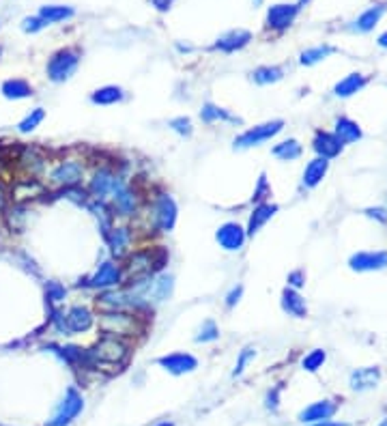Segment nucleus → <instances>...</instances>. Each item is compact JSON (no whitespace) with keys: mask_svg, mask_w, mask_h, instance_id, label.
Here are the masks:
<instances>
[{"mask_svg":"<svg viewBox=\"0 0 387 426\" xmlns=\"http://www.w3.org/2000/svg\"><path fill=\"white\" fill-rule=\"evenodd\" d=\"M171 260V254L163 246H149L140 250H132L121 263L123 276H125V287H136L140 282H146L155 274H161L166 265Z\"/></svg>","mask_w":387,"mask_h":426,"instance_id":"1","label":"nucleus"},{"mask_svg":"<svg viewBox=\"0 0 387 426\" xmlns=\"http://www.w3.org/2000/svg\"><path fill=\"white\" fill-rule=\"evenodd\" d=\"M132 355V340L101 334L99 340L86 349V370H121Z\"/></svg>","mask_w":387,"mask_h":426,"instance_id":"2","label":"nucleus"},{"mask_svg":"<svg viewBox=\"0 0 387 426\" xmlns=\"http://www.w3.org/2000/svg\"><path fill=\"white\" fill-rule=\"evenodd\" d=\"M149 318L134 312H101L97 316V328L101 334L119 336L125 340L138 338L146 332Z\"/></svg>","mask_w":387,"mask_h":426,"instance_id":"3","label":"nucleus"},{"mask_svg":"<svg viewBox=\"0 0 387 426\" xmlns=\"http://www.w3.org/2000/svg\"><path fill=\"white\" fill-rule=\"evenodd\" d=\"M149 231L151 233H173L179 218V207L168 192H157L149 200Z\"/></svg>","mask_w":387,"mask_h":426,"instance_id":"4","label":"nucleus"},{"mask_svg":"<svg viewBox=\"0 0 387 426\" xmlns=\"http://www.w3.org/2000/svg\"><path fill=\"white\" fill-rule=\"evenodd\" d=\"M125 185H127V179L112 164L95 166L86 179V192L91 194V198H99V200H110Z\"/></svg>","mask_w":387,"mask_h":426,"instance_id":"5","label":"nucleus"},{"mask_svg":"<svg viewBox=\"0 0 387 426\" xmlns=\"http://www.w3.org/2000/svg\"><path fill=\"white\" fill-rule=\"evenodd\" d=\"M86 181V164L78 157H63L47 171V185L52 190H69L80 188Z\"/></svg>","mask_w":387,"mask_h":426,"instance_id":"6","label":"nucleus"},{"mask_svg":"<svg viewBox=\"0 0 387 426\" xmlns=\"http://www.w3.org/2000/svg\"><path fill=\"white\" fill-rule=\"evenodd\" d=\"M80 61H82V52L78 47H61V50H57L47 59V65H45L47 80L54 82V84L69 82L76 76V71L80 67Z\"/></svg>","mask_w":387,"mask_h":426,"instance_id":"7","label":"nucleus"},{"mask_svg":"<svg viewBox=\"0 0 387 426\" xmlns=\"http://www.w3.org/2000/svg\"><path fill=\"white\" fill-rule=\"evenodd\" d=\"M125 284V276H123V267L121 263L112 260V258H105L101 260L95 272L78 287H84V289H91V291H110V289H119Z\"/></svg>","mask_w":387,"mask_h":426,"instance_id":"8","label":"nucleus"},{"mask_svg":"<svg viewBox=\"0 0 387 426\" xmlns=\"http://www.w3.org/2000/svg\"><path fill=\"white\" fill-rule=\"evenodd\" d=\"M282 129H284V121H282V119H273V121H267V123L248 127L246 132H241V134L233 140V146H235L237 151H246V149L260 146V144L273 140L275 136H280Z\"/></svg>","mask_w":387,"mask_h":426,"instance_id":"9","label":"nucleus"},{"mask_svg":"<svg viewBox=\"0 0 387 426\" xmlns=\"http://www.w3.org/2000/svg\"><path fill=\"white\" fill-rule=\"evenodd\" d=\"M105 243L110 250V258L121 263L132 250H134V241H136V229L127 226V224H112L105 233Z\"/></svg>","mask_w":387,"mask_h":426,"instance_id":"10","label":"nucleus"},{"mask_svg":"<svg viewBox=\"0 0 387 426\" xmlns=\"http://www.w3.org/2000/svg\"><path fill=\"white\" fill-rule=\"evenodd\" d=\"M84 411V396L76 388H67L63 401L54 409L45 426H69Z\"/></svg>","mask_w":387,"mask_h":426,"instance_id":"11","label":"nucleus"},{"mask_svg":"<svg viewBox=\"0 0 387 426\" xmlns=\"http://www.w3.org/2000/svg\"><path fill=\"white\" fill-rule=\"evenodd\" d=\"M108 202H110V207H112L115 218H123V220L140 216V209H142V196L129 183L123 190H119Z\"/></svg>","mask_w":387,"mask_h":426,"instance_id":"12","label":"nucleus"},{"mask_svg":"<svg viewBox=\"0 0 387 426\" xmlns=\"http://www.w3.org/2000/svg\"><path fill=\"white\" fill-rule=\"evenodd\" d=\"M215 241L224 252H239V250L246 248V241H248L246 226H241L239 222L219 224L217 231H215Z\"/></svg>","mask_w":387,"mask_h":426,"instance_id":"13","label":"nucleus"},{"mask_svg":"<svg viewBox=\"0 0 387 426\" xmlns=\"http://www.w3.org/2000/svg\"><path fill=\"white\" fill-rule=\"evenodd\" d=\"M301 7L299 5H289V3H278V5H271L267 9V18H265V26L269 30L275 33H282L287 28L293 26V22L297 20Z\"/></svg>","mask_w":387,"mask_h":426,"instance_id":"14","label":"nucleus"},{"mask_svg":"<svg viewBox=\"0 0 387 426\" xmlns=\"http://www.w3.org/2000/svg\"><path fill=\"white\" fill-rule=\"evenodd\" d=\"M65 321H67V330L69 334H84L88 332L95 323H97V314L93 312L91 306L84 304H74L65 310Z\"/></svg>","mask_w":387,"mask_h":426,"instance_id":"15","label":"nucleus"},{"mask_svg":"<svg viewBox=\"0 0 387 426\" xmlns=\"http://www.w3.org/2000/svg\"><path fill=\"white\" fill-rule=\"evenodd\" d=\"M349 267L357 274H368V272H381L387 267V252L385 250H364L355 252L349 258Z\"/></svg>","mask_w":387,"mask_h":426,"instance_id":"16","label":"nucleus"},{"mask_svg":"<svg viewBox=\"0 0 387 426\" xmlns=\"http://www.w3.org/2000/svg\"><path fill=\"white\" fill-rule=\"evenodd\" d=\"M157 364L168 370L171 375H190V372H194L198 368V359L192 355V353H185V351H175V353H168V355H161L157 357Z\"/></svg>","mask_w":387,"mask_h":426,"instance_id":"17","label":"nucleus"},{"mask_svg":"<svg viewBox=\"0 0 387 426\" xmlns=\"http://www.w3.org/2000/svg\"><path fill=\"white\" fill-rule=\"evenodd\" d=\"M18 166L28 179H35L37 175H41L47 168V159L35 146H20Z\"/></svg>","mask_w":387,"mask_h":426,"instance_id":"18","label":"nucleus"},{"mask_svg":"<svg viewBox=\"0 0 387 426\" xmlns=\"http://www.w3.org/2000/svg\"><path fill=\"white\" fill-rule=\"evenodd\" d=\"M252 41V33L246 28H233L224 35H219L213 43V50L217 52H224V54H233V52L243 50L246 45H250Z\"/></svg>","mask_w":387,"mask_h":426,"instance_id":"19","label":"nucleus"},{"mask_svg":"<svg viewBox=\"0 0 387 426\" xmlns=\"http://www.w3.org/2000/svg\"><path fill=\"white\" fill-rule=\"evenodd\" d=\"M200 121L204 125H215V123H226V125H243V119L229 113L226 108H222V105H217L213 101H204L202 108L198 113Z\"/></svg>","mask_w":387,"mask_h":426,"instance_id":"20","label":"nucleus"},{"mask_svg":"<svg viewBox=\"0 0 387 426\" xmlns=\"http://www.w3.org/2000/svg\"><path fill=\"white\" fill-rule=\"evenodd\" d=\"M278 211H280V207L275 205V202H269V200H267V202H260V205H254V209H252V213H250V218H248V224H246L248 239L254 237Z\"/></svg>","mask_w":387,"mask_h":426,"instance_id":"21","label":"nucleus"},{"mask_svg":"<svg viewBox=\"0 0 387 426\" xmlns=\"http://www.w3.org/2000/svg\"><path fill=\"white\" fill-rule=\"evenodd\" d=\"M312 149L316 153V157H325V159H334L342 153V142L334 136V132H325L318 129L312 138Z\"/></svg>","mask_w":387,"mask_h":426,"instance_id":"22","label":"nucleus"},{"mask_svg":"<svg viewBox=\"0 0 387 426\" xmlns=\"http://www.w3.org/2000/svg\"><path fill=\"white\" fill-rule=\"evenodd\" d=\"M379 381H381V370L376 366L357 368L351 372V377H349V386L355 392H368V390L376 388Z\"/></svg>","mask_w":387,"mask_h":426,"instance_id":"23","label":"nucleus"},{"mask_svg":"<svg viewBox=\"0 0 387 426\" xmlns=\"http://www.w3.org/2000/svg\"><path fill=\"white\" fill-rule=\"evenodd\" d=\"M329 173V159L325 157H314L312 162L306 164L304 175H301V188L306 190H314Z\"/></svg>","mask_w":387,"mask_h":426,"instance_id":"24","label":"nucleus"},{"mask_svg":"<svg viewBox=\"0 0 387 426\" xmlns=\"http://www.w3.org/2000/svg\"><path fill=\"white\" fill-rule=\"evenodd\" d=\"M338 411V405L331 403V401H318V403H312L310 407H306L301 413H299V422L304 424H316V422H325V420H331Z\"/></svg>","mask_w":387,"mask_h":426,"instance_id":"25","label":"nucleus"},{"mask_svg":"<svg viewBox=\"0 0 387 426\" xmlns=\"http://www.w3.org/2000/svg\"><path fill=\"white\" fill-rule=\"evenodd\" d=\"M280 306H282V310H284L289 316H293V318H306V316H308V304H306L304 295H301L299 291L291 289V287H287V289L282 291Z\"/></svg>","mask_w":387,"mask_h":426,"instance_id":"26","label":"nucleus"},{"mask_svg":"<svg viewBox=\"0 0 387 426\" xmlns=\"http://www.w3.org/2000/svg\"><path fill=\"white\" fill-rule=\"evenodd\" d=\"M334 136H336V138L342 142V146H345V144H353V142L362 140L364 132H362V127H359L353 119H349V117H338V119L334 121Z\"/></svg>","mask_w":387,"mask_h":426,"instance_id":"27","label":"nucleus"},{"mask_svg":"<svg viewBox=\"0 0 387 426\" xmlns=\"http://www.w3.org/2000/svg\"><path fill=\"white\" fill-rule=\"evenodd\" d=\"M383 13H385V7H383V5H372V7H370V9H366L362 16H357V20H353L349 28H351L353 33L366 35V33L374 30V26L381 22Z\"/></svg>","mask_w":387,"mask_h":426,"instance_id":"28","label":"nucleus"},{"mask_svg":"<svg viewBox=\"0 0 387 426\" xmlns=\"http://www.w3.org/2000/svg\"><path fill=\"white\" fill-rule=\"evenodd\" d=\"M0 93H3V97L9 99V101H22V99H28V97L35 95L33 86L26 80H22V78H9V80H5L3 84H0Z\"/></svg>","mask_w":387,"mask_h":426,"instance_id":"29","label":"nucleus"},{"mask_svg":"<svg viewBox=\"0 0 387 426\" xmlns=\"http://www.w3.org/2000/svg\"><path fill=\"white\" fill-rule=\"evenodd\" d=\"M91 103L95 105H117L125 99V91L117 84H105L91 93Z\"/></svg>","mask_w":387,"mask_h":426,"instance_id":"30","label":"nucleus"},{"mask_svg":"<svg viewBox=\"0 0 387 426\" xmlns=\"http://www.w3.org/2000/svg\"><path fill=\"white\" fill-rule=\"evenodd\" d=\"M366 84H368V76L355 71V74H349L347 78H342L340 82H336L334 95L340 99H347V97H353L355 93H359Z\"/></svg>","mask_w":387,"mask_h":426,"instance_id":"31","label":"nucleus"},{"mask_svg":"<svg viewBox=\"0 0 387 426\" xmlns=\"http://www.w3.org/2000/svg\"><path fill=\"white\" fill-rule=\"evenodd\" d=\"M250 78L258 86H269V84H275L284 78V69L280 65H260L250 74Z\"/></svg>","mask_w":387,"mask_h":426,"instance_id":"32","label":"nucleus"},{"mask_svg":"<svg viewBox=\"0 0 387 426\" xmlns=\"http://www.w3.org/2000/svg\"><path fill=\"white\" fill-rule=\"evenodd\" d=\"M301 153H304V146L295 138L282 140L278 144H273V149H271V155L278 157L280 162H295V159L301 157Z\"/></svg>","mask_w":387,"mask_h":426,"instance_id":"33","label":"nucleus"},{"mask_svg":"<svg viewBox=\"0 0 387 426\" xmlns=\"http://www.w3.org/2000/svg\"><path fill=\"white\" fill-rule=\"evenodd\" d=\"M334 52H336V47H334V45H327V43L308 47V50H304L301 54H299V65H301V67L318 65L320 61H325V59H329L331 54H334Z\"/></svg>","mask_w":387,"mask_h":426,"instance_id":"34","label":"nucleus"},{"mask_svg":"<svg viewBox=\"0 0 387 426\" xmlns=\"http://www.w3.org/2000/svg\"><path fill=\"white\" fill-rule=\"evenodd\" d=\"M37 16L43 18L47 24H59V22L71 20L76 16V9L67 5H43Z\"/></svg>","mask_w":387,"mask_h":426,"instance_id":"35","label":"nucleus"},{"mask_svg":"<svg viewBox=\"0 0 387 426\" xmlns=\"http://www.w3.org/2000/svg\"><path fill=\"white\" fill-rule=\"evenodd\" d=\"M45 119V110L41 108V105H37V108H33L20 123H18V132L20 134H33Z\"/></svg>","mask_w":387,"mask_h":426,"instance_id":"36","label":"nucleus"},{"mask_svg":"<svg viewBox=\"0 0 387 426\" xmlns=\"http://www.w3.org/2000/svg\"><path fill=\"white\" fill-rule=\"evenodd\" d=\"M194 340H196L198 345H207V342L219 340V328H217V323L213 321V318H207V321H202V326L198 328Z\"/></svg>","mask_w":387,"mask_h":426,"instance_id":"37","label":"nucleus"},{"mask_svg":"<svg viewBox=\"0 0 387 426\" xmlns=\"http://www.w3.org/2000/svg\"><path fill=\"white\" fill-rule=\"evenodd\" d=\"M45 299L50 306H59L67 299V287L57 282V280H50L45 284Z\"/></svg>","mask_w":387,"mask_h":426,"instance_id":"38","label":"nucleus"},{"mask_svg":"<svg viewBox=\"0 0 387 426\" xmlns=\"http://www.w3.org/2000/svg\"><path fill=\"white\" fill-rule=\"evenodd\" d=\"M50 326L59 336H71L67 330V321H65V308L50 306Z\"/></svg>","mask_w":387,"mask_h":426,"instance_id":"39","label":"nucleus"},{"mask_svg":"<svg viewBox=\"0 0 387 426\" xmlns=\"http://www.w3.org/2000/svg\"><path fill=\"white\" fill-rule=\"evenodd\" d=\"M325 359H327V351H325V349H312V351L301 359V368H304L306 372H316L318 368H323Z\"/></svg>","mask_w":387,"mask_h":426,"instance_id":"40","label":"nucleus"},{"mask_svg":"<svg viewBox=\"0 0 387 426\" xmlns=\"http://www.w3.org/2000/svg\"><path fill=\"white\" fill-rule=\"evenodd\" d=\"M254 357H256V349L252 345L243 347L239 351V355H237V364L233 368V377H241L243 372H246V368L250 366V362H254Z\"/></svg>","mask_w":387,"mask_h":426,"instance_id":"41","label":"nucleus"},{"mask_svg":"<svg viewBox=\"0 0 387 426\" xmlns=\"http://www.w3.org/2000/svg\"><path fill=\"white\" fill-rule=\"evenodd\" d=\"M168 127L181 138H190L194 134V123H192L190 117H175V119L168 121Z\"/></svg>","mask_w":387,"mask_h":426,"instance_id":"42","label":"nucleus"},{"mask_svg":"<svg viewBox=\"0 0 387 426\" xmlns=\"http://www.w3.org/2000/svg\"><path fill=\"white\" fill-rule=\"evenodd\" d=\"M271 196V185L267 181V175L262 173L256 181V188H254V194H252V205H260V202H267Z\"/></svg>","mask_w":387,"mask_h":426,"instance_id":"43","label":"nucleus"},{"mask_svg":"<svg viewBox=\"0 0 387 426\" xmlns=\"http://www.w3.org/2000/svg\"><path fill=\"white\" fill-rule=\"evenodd\" d=\"M50 24L43 20V18H39V16H28V18H24L22 20V30L24 33H28V35H35V33H41L43 28H47Z\"/></svg>","mask_w":387,"mask_h":426,"instance_id":"44","label":"nucleus"},{"mask_svg":"<svg viewBox=\"0 0 387 426\" xmlns=\"http://www.w3.org/2000/svg\"><path fill=\"white\" fill-rule=\"evenodd\" d=\"M241 297H243V284H235V287L224 295V306H226L229 310H233V308L241 301Z\"/></svg>","mask_w":387,"mask_h":426,"instance_id":"45","label":"nucleus"},{"mask_svg":"<svg viewBox=\"0 0 387 426\" xmlns=\"http://www.w3.org/2000/svg\"><path fill=\"white\" fill-rule=\"evenodd\" d=\"M287 282H289V287L295 289V291L304 289V287H306V272H304V270H295V272H291L289 278H287Z\"/></svg>","mask_w":387,"mask_h":426,"instance_id":"46","label":"nucleus"},{"mask_svg":"<svg viewBox=\"0 0 387 426\" xmlns=\"http://www.w3.org/2000/svg\"><path fill=\"white\" fill-rule=\"evenodd\" d=\"M364 213H366V216H368L370 220H376V222H381V224H387V211H385L383 207H368Z\"/></svg>","mask_w":387,"mask_h":426,"instance_id":"47","label":"nucleus"},{"mask_svg":"<svg viewBox=\"0 0 387 426\" xmlns=\"http://www.w3.org/2000/svg\"><path fill=\"white\" fill-rule=\"evenodd\" d=\"M278 398H280V388L269 390L267 396H265V407L271 409V411H275V409H278Z\"/></svg>","mask_w":387,"mask_h":426,"instance_id":"48","label":"nucleus"},{"mask_svg":"<svg viewBox=\"0 0 387 426\" xmlns=\"http://www.w3.org/2000/svg\"><path fill=\"white\" fill-rule=\"evenodd\" d=\"M151 5H153L159 13H166V11H171V9H173L175 0H151Z\"/></svg>","mask_w":387,"mask_h":426,"instance_id":"49","label":"nucleus"},{"mask_svg":"<svg viewBox=\"0 0 387 426\" xmlns=\"http://www.w3.org/2000/svg\"><path fill=\"white\" fill-rule=\"evenodd\" d=\"M308 426H349V424H342V422H331V420H325V422H316V424H308Z\"/></svg>","mask_w":387,"mask_h":426,"instance_id":"50","label":"nucleus"},{"mask_svg":"<svg viewBox=\"0 0 387 426\" xmlns=\"http://www.w3.org/2000/svg\"><path fill=\"white\" fill-rule=\"evenodd\" d=\"M177 50L181 52V54H190V52H194V47H192V45H187V43H181V41L177 43Z\"/></svg>","mask_w":387,"mask_h":426,"instance_id":"51","label":"nucleus"},{"mask_svg":"<svg viewBox=\"0 0 387 426\" xmlns=\"http://www.w3.org/2000/svg\"><path fill=\"white\" fill-rule=\"evenodd\" d=\"M376 43H379V47H387V33H383V35H379V39H376Z\"/></svg>","mask_w":387,"mask_h":426,"instance_id":"52","label":"nucleus"},{"mask_svg":"<svg viewBox=\"0 0 387 426\" xmlns=\"http://www.w3.org/2000/svg\"><path fill=\"white\" fill-rule=\"evenodd\" d=\"M153 426H175V422H168V420H163V422H157V424H153Z\"/></svg>","mask_w":387,"mask_h":426,"instance_id":"53","label":"nucleus"},{"mask_svg":"<svg viewBox=\"0 0 387 426\" xmlns=\"http://www.w3.org/2000/svg\"><path fill=\"white\" fill-rule=\"evenodd\" d=\"M379 426H387V418H385V420H383V422H381Z\"/></svg>","mask_w":387,"mask_h":426,"instance_id":"54","label":"nucleus"},{"mask_svg":"<svg viewBox=\"0 0 387 426\" xmlns=\"http://www.w3.org/2000/svg\"><path fill=\"white\" fill-rule=\"evenodd\" d=\"M262 3V0H254V5H260Z\"/></svg>","mask_w":387,"mask_h":426,"instance_id":"55","label":"nucleus"},{"mask_svg":"<svg viewBox=\"0 0 387 426\" xmlns=\"http://www.w3.org/2000/svg\"><path fill=\"white\" fill-rule=\"evenodd\" d=\"M0 54H3V47H0Z\"/></svg>","mask_w":387,"mask_h":426,"instance_id":"56","label":"nucleus"},{"mask_svg":"<svg viewBox=\"0 0 387 426\" xmlns=\"http://www.w3.org/2000/svg\"><path fill=\"white\" fill-rule=\"evenodd\" d=\"M0 426H3V424H0Z\"/></svg>","mask_w":387,"mask_h":426,"instance_id":"57","label":"nucleus"}]
</instances>
